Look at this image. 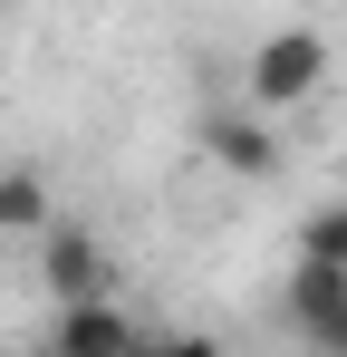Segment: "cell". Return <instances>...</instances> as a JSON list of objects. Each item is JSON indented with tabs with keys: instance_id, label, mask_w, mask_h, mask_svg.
Listing matches in <instances>:
<instances>
[{
	"instance_id": "6da1fadb",
	"label": "cell",
	"mask_w": 347,
	"mask_h": 357,
	"mask_svg": "<svg viewBox=\"0 0 347 357\" xmlns=\"http://www.w3.org/2000/svg\"><path fill=\"white\" fill-rule=\"evenodd\" d=\"M328 87V29H270V39H251V59H241V107H261V116H289V107H309Z\"/></svg>"
},
{
	"instance_id": "7a4b0ae2",
	"label": "cell",
	"mask_w": 347,
	"mask_h": 357,
	"mask_svg": "<svg viewBox=\"0 0 347 357\" xmlns=\"http://www.w3.org/2000/svg\"><path fill=\"white\" fill-rule=\"evenodd\" d=\"M39 290H49L58 309H77V299H116L107 241L87 232V222H49V232H39Z\"/></svg>"
},
{
	"instance_id": "3957f363",
	"label": "cell",
	"mask_w": 347,
	"mask_h": 357,
	"mask_svg": "<svg viewBox=\"0 0 347 357\" xmlns=\"http://www.w3.org/2000/svg\"><path fill=\"white\" fill-rule=\"evenodd\" d=\"M193 135H203V155H213L222 174H241V183H270V174H280V135H270L261 107H213Z\"/></svg>"
},
{
	"instance_id": "277c9868",
	"label": "cell",
	"mask_w": 347,
	"mask_h": 357,
	"mask_svg": "<svg viewBox=\"0 0 347 357\" xmlns=\"http://www.w3.org/2000/svg\"><path fill=\"white\" fill-rule=\"evenodd\" d=\"M49 357H135V319L116 299H77V309H58Z\"/></svg>"
},
{
	"instance_id": "5b68a950",
	"label": "cell",
	"mask_w": 347,
	"mask_h": 357,
	"mask_svg": "<svg viewBox=\"0 0 347 357\" xmlns=\"http://www.w3.org/2000/svg\"><path fill=\"white\" fill-rule=\"evenodd\" d=\"M338 309H347V271H338V261H289V280H280V319L299 328V338H318Z\"/></svg>"
},
{
	"instance_id": "8992f818",
	"label": "cell",
	"mask_w": 347,
	"mask_h": 357,
	"mask_svg": "<svg viewBox=\"0 0 347 357\" xmlns=\"http://www.w3.org/2000/svg\"><path fill=\"white\" fill-rule=\"evenodd\" d=\"M49 222H58L49 174H39V165H0V241H20V232H49Z\"/></svg>"
},
{
	"instance_id": "52a82bcc",
	"label": "cell",
	"mask_w": 347,
	"mask_h": 357,
	"mask_svg": "<svg viewBox=\"0 0 347 357\" xmlns=\"http://www.w3.org/2000/svg\"><path fill=\"white\" fill-rule=\"evenodd\" d=\"M299 261H338L347 271V203H318V213L299 222Z\"/></svg>"
},
{
	"instance_id": "ba28073f",
	"label": "cell",
	"mask_w": 347,
	"mask_h": 357,
	"mask_svg": "<svg viewBox=\"0 0 347 357\" xmlns=\"http://www.w3.org/2000/svg\"><path fill=\"white\" fill-rule=\"evenodd\" d=\"M135 357H222L213 328H164V338H135Z\"/></svg>"
},
{
	"instance_id": "9c48e42d",
	"label": "cell",
	"mask_w": 347,
	"mask_h": 357,
	"mask_svg": "<svg viewBox=\"0 0 347 357\" xmlns=\"http://www.w3.org/2000/svg\"><path fill=\"white\" fill-rule=\"evenodd\" d=\"M309 348H318V357H347V309L328 319V328H318V338H309Z\"/></svg>"
}]
</instances>
